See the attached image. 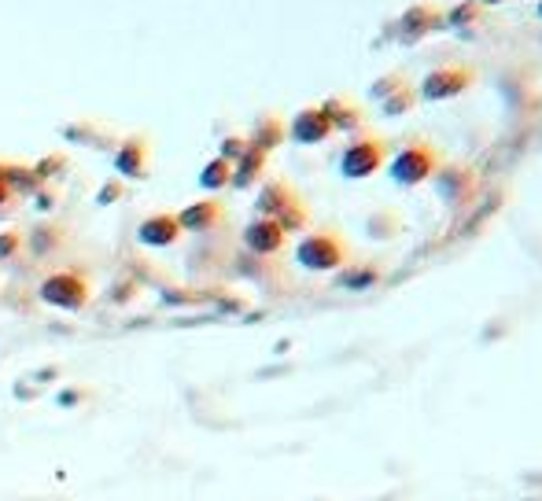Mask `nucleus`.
Returning <instances> with one entry per match:
<instances>
[{
    "label": "nucleus",
    "instance_id": "1",
    "mask_svg": "<svg viewBox=\"0 0 542 501\" xmlns=\"http://www.w3.org/2000/svg\"><path fill=\"white\" fill-rule=\"evenodd\" d=\"M443 166V155L432 148V144H406L395 159L388 163V174L395 185L402 188H417V185H425V181H432L436 177V170Z\"/></svg>",
    "mask_w": 542,
    "mask_h": 501
},
{
    "label": "nucleus",
    "instance_id": "2",
    "mask_svg": "<svg viewBox=\"0 0 542 501\" xmlns=\"http://www.w3.org/2000/svg\"><path fill=\"white\" fill-rule=\"evenodd\" d=\"M347 258H351V247L343 244L336 233H310L295 247V262L303 269H310V273H332Z\"/></svg>",
    "mask_w": 542,
    "mask_h": 501
},
{
    "label": "nucleus",
    "instance_id": "3",
    "mask_svg": "<svg viewBox=\"0 0 542 501\" xmlns=\"http://www.w3.org/2000/svg\"><path fill=\"white\" fill-rule=\"evenodd\" d=\"M388 166V144L373 133H362L354 137L340 155V174L347 181H362V177H373L377 170Z\"/></svg>",
    "mask_w": 542,
    "mask_h": 501
},
{
    "label": "nucleus",
    "instance_id": "4",
    "mask_svg": "<svg viewBox=\"0 0 542 501\" xmlns=\"http://www.w3.org/2000/svg\"><path fill=\"white\" fill-rule=\"evenodd\" d=\"M472 82H476L472 67L450 63V67H436L432 74H425V82H421L417 96L428 100V104H443V100H454V96H461L465 89H472Z\"/></svg>",
    "mask_w": 542,
    "mask_h": 501
},
{
    "label": "nucleus",
    "instance_id": "5",
    "mask_svg": "<svg viewBox=\"0 0 542 501\" xmlns=\"http://www.w3.org/2000/svg\"><path fill=\"white\" fill-rule=\"evenodd\" d=\"M41 299L56 310H82L89 303V280L74 269H63V273H52L41 284Z\"/></svg>",
    "mask_w": 542,
    "mask_h": 501
},
{
    "label": "nucleus",
    "instance_id": "6",
    "mask_svg": "<svg viewBox=\"0 0 542 501\" xmlns=\"http://www.w3.org/2000/svg\"><path fill=\"white\" fill-rule=\"evenodd\" d=\"M432 181H436V192H439V199H443L447 207H461V203L476 192V174H472L469 166H461V163H443Z\"/></svg>",
    "mask_w": 542,
    "mask_h": 501
},
{
    "label": "nucleus",
    "instance_id": "7",
    "mask_svg": "<svg viewBox=\"0 0 542 501\" xmlns=\"http://www.w3.org/2000/svg\"><path fill=\"white\" fill-rule=\"evenodd\" d=\"M443 26V8H436V4H413V8H406L399 19V37L402 45H417V41H425L432 30H439Z\"/></svg>",
    "mask_w": 542,
    "mask_h": 501
},
{
    "label": "nucleus",
    "instance_id": "8",
    "mask_svg": "<svg viewBox=\"0 0 542 501\" xmlns=\"http://www.w3.org/2000/svg\"><path fill=\"white\" fill-rule=\"evenodd\" d=\"M336 129H332L329 115L321 111V107H303L299 115L292 118V126H288V137L299 140V144H321V140H329Z\"/></svg>",
    "mask_w": 542,
    "mask_h": 501
},
{
    "label": "nucleus",
    "instance_id": "9",
    "mask_svg": "<svg viewBox=\"0 0 542 501\" xmlns=\"http://www.w3.org/2000/svg\"><path fill=\"white\" fill-rule=\"evenodd\" d=\"M284 240H288V233H284L273 218H255V222L244 229V247L255 251V255H277L284 247Z\"/></svg>",
    "mask_w": 542,
    "mask_h": 501
},
{
    "label": "nucleus",
    "instance_id": "10",
    "mask_svg": "<svg viewBox=\"0 0 542 501\" xmlns=\"http://www.w3.org/2000/svg\"><path fill=\"white\" fill-rule=\"evenodd\" d=\"M137 240L144 247H170L181 240V225H177V214H152L144 218L141 229H137Z\"/></svg>",
    "mask_w": 542,
    "mask_h": 501
},
{
    "label": "nucleus",
    "instance_id": "11",
    "mask_svg": "<svg viewBox=\"0 0 542 501\" xmlns=\"http://www.w3.org/2000/svg\"><path fill=\"white\" fill-rule=\"evenodd\" d=\"M222 222V203H214V199H200V203H192L177 214V225H181V233L189 229V233H207L214 225Z\"/></svg>",
    "mask_w": 542,
    "mask_h": 501
},
{
    "label": "nucleus",
    "instance_id": "12",
    "mask_svg": "<svg viewBox=\"0 0 542 501\" xmlns=\"http://www.w3.org/2000/svg\"><path fill=\"white\" fill-rule=\"evenodd\" d=\"M148 140L144 137H130L122 148H118L115 155V166H118V174H126V177H144L148 174Z\"/></svg>",
    "mask_w": 542,
    "mask_h": 501
},
{
    "label": "nucleus",
    "instance_id": "13",
    "mask_svg": "<svg viewBox=\"0 0 542 501\" xmlns=\"http://www.w3.org/2000/svg\"><path fill=\"white\" fill-rule=\"evenodd\" d=\"M321 111L329 115L332 129H343V133H354V129L366 126V115H362V107L354 104V100H329V104H321Z\"/></svg>",
    "mask_w": 542,
    "mask_h": 501
},
{
    "label": "nucleus",
    "instance_id": "14",
    "mask_svg": "<svg viewBox=\"0 0 542 501\" xmlns=\"http://www.w3.org/2000/svg\"><path fill=\"white\" fill-rule=\"evenodd\" d=\"M236 170H233V185H240V188H248V185H255V177L262 174V166H266V152H259V148H251L248 144V152L236 159Z\"/></svg>",
    "mask_w": 542,
    "mask_h": 501
},
{
    "label": "nucleus",
    "instance_id": "15",
    "mask_svg": "<svg viewBox=\"0 0 542 501\" xmlns=\"http://www.w3.org/2000/svg\"><path fill=\"white\" fill-rule=\"evenodd\" d=\"M200 185L207 188V192H218V188L233 185V163H225L222 155H218V159H214V163H207V166H203Z\"/></svg>",
    "mask_w": 542,
    "mask_h": 501
},
{
    "label": "nucleus",
    "instance_id": "16",
    "mask_svg": "<svg viewBox=\"0 0 542 501\" xmlns=\"http://www.w3.org/2000/svg\"><path fill=\"white\" fill-rule=\"evenodd\" d=\"M281 140H284V122H281V118H266V122L259 126V133H255V137H251L248 144H251V148H259V152L270 155V148H277Z\"/></svg>",
    "mask_w": 542,
    "mask_h": 501
},
{
    "label": "nucleus",
    "instance_id": "17",
    "mask_svg": "<svg viewBox=\"0 0 542 501\" xmlns=\"http://www.w3.org/2000/svg\"><path fill=\"white\" fill-rule=\"evenodd\" d=\"M413 104H417V93H413L410 85H399L395 93L380 100V111H384V115H402V111H410Z\"/></svg>",
    "mask_w": 542,
    "mask_h": 501
},
{
    "label": "nucleus",
    "instance_id": "18",
    "mask_svg": "<svg viewBox=\"0 0 542 501\" xmlns=\"http://www.w3.org/2000/svg\"><path fill=\"white\" fill-rule=\"evenodd\" d=\"M380 269L377 266H358L354 273H343L340 284L343 288H369V284H377Z\"/></svg>",
    "mask_w": 542,
    "mask_h": 501
},
{
    "label": "nucleus",
    "instance_id": "19",
    "mask_svg": "<svg viewBox=\"0 0 542 501\" xmlns=\"http://www.w3.org/2000/svg\"><path fill=\"white\" fill-rule=\"evenodd\" d=\"M399 85H406V82H402V74H388V78H384V82L373 85L369 93L377 96V100H384V96H391V93H395V89H399Z\"/></svg>",
    "mask_w": 542,
    "mask_h": 501
},
{
    "label": "nucleus",
    "instance_id": "20",
    "mask_svg": "<svg viewBox=\"0 0 542 501\" xmlns=\"http://www.w3.org/2000/svg\"><path fill=\"white\" fill-rule=\"evenodd\" d=\"M244 152H248V140H244V137H240V140L233 137V140H225V144H222V159H225V163L240 159Z\"/></svg>",
    "mask_w": 542,
    "mask_h": 501
},
{
    "label": "nucleus",
    "instance_id": "21",
    "mask_svg": "<svg viewBox=\"0 0 542 501\" xmlns=\"http://www.w3.org/2000/svg\"><path fill=\"white\" fill-rule=\"evenodd\" d=\"M15 247H19V233H4V236H0V258H12Z\"/></svg>",
    "mask_w": 542,
    "mask_h": 501
},
{
    "label": "nucleus",
    "instance_id": "22",
    "mask_svg": "<svg viewBox=\"0 0 542 501\" xmlns=\"http://www.w3.org/2000/svg\"><path fill=\"white\" fill-rule=\"evenodd\" d=\"M476 4H502V0H476Z\"/></svg>",
    "mask_w": 542,
    "mask_h": 501
},
{
    "label": "nucleus",
    "instance_id": "23",
    "mask_svg": "<svg viewBox=\"0 0 542 501\" xmlns=\"http://www.w3.org/2000/svg\"><path fill=\"white\" fill-rule=\"evenodd\" d=\"M539 15H542V4H539Z\"/></svg>",
    "mask_w": 542,
    "mask_h": 501
}]
</instances>
